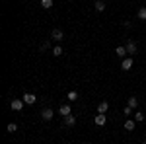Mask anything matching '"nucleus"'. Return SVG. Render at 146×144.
I'll return each instance as SVG.
<instances>
[{
	"label": "nucleus",
	"instance_id": "nucleus-4",
	"mask_svg": "<svg viewBox=\"0 0 146 144\" xmlns=\"http://www.w3.org/2000/svg\"><path fill=\"white\" fill-rule=\"evenodd\" d=\"M23 105H25V103H23V100H12V103H10V107L14 111H22Z\"/></svg>",
	"mask_w": 146,
	"mask_h": 144
},
{
	"label": "nucleus",
	"instance_id": "nucleus-15",
	"mask_svg": "<svg viewBox=\"0 0 146 144\" xmlns=\"http://www.w3.org/2000/svg\"><path fill=\"white\" fill-rule=\"evenodd\" d=\"M115 53H117L119 56H125V55H127V47H123V45H119V47L115 49Z\"/></svg>",
	"mask_w": 146,
	"mask_h": 144
},
{
	"label": "nucleus",
	"instance_id": "nucleus-19",
	"mask_svg": "<svg viewBox=\"0 0 146 144\" xmlns=\"http://www.w3.org/2000/svg\"><path fill=\"white\" fill-rule=\"evenodd\" d=\"M6 129H8V133H16V131H18V125H16V123H10Z\"/></svg>",
	"mask_w": 146,
	"mask_h": 144
},
{
	"label": "nucleus",
	"instance_id": "nucleus-16",
	"mask_svg": "<svg viewBox=\"0 0 146 144\" xmlns=\"http://www.w3.org/2000/svg\"><path fill=\"white\" fill-rule=\"evenodd\" d=\"M41 6H43L45 10H49V8H53V0H41Z\"/></svg>",
	"mask_w": 146,
	"mask_h": 144
},
{
	"label": "nucleus",
	"instance_id": "nucleus-21",
	"mask_svg": "<svg viewBox=\"0 0 146 144\" xmlns=\"http://www.w3.org/2000/svg\"><path fill=\"white\" fill-rule=\"evenodd\" d=\"M138 18H140V20H146V8H140V10H138Z\"/></svg>",
	"mask_w": 146,
	"mask_h": 144
},
{
	"label": "nucleus",
	"instance_id": "nucleus-7",
	"mask_svg": "<svg viewBox=\"0 0 146 144\" xmlns=\"http://www.w3.org/2000/svg\"><path fill=\"white\" fill-rule=\"evenodd\" d=\"M125 47H127V53H129V55H135V53H136V43H135V41H129Z\"/></svg>",
	"mask_w": 146,
	"mask_h": 144
},
{
	"label": "nucleus",
	"instance_id": "nucleus-18",
	"mask_svg": "<svg viewBox=\"0 0 146 144\" xmlns=\"http://www.w3.org/2000/svg\"><path fill=\"white\" fill-rule=\"evenodd\" d=\"M135 119H136V123H142V121H144V113H140V111H136Z\"/></svg>",
	"mask_w": 146,
	"mask_h": 144
},
{
	"label": "nucleus",
	"instance_id": "nucleus-11",
	"mask_svg": "<svg viewBox=\"0 0 146 144\" xmlns=\"http://www.w3.org/2000/svg\"><path fill=\"white\" fill-rule=\"evenodd\" d=\"M107 109H109V103L107 101H101L100 105H98V113H105Z\"/></svg>",
	"mask_w": 146,
	"mask_h": 144
},
{
	"label": "nucleus",
	"instance_id": "nucleus-20",
	"mask_svg": "<svg viewBox=\"0 0 146 144\" xmlns=\"http://www.w3.org/2000/svg\"><path fill=\"white\" fill-rule=\"evenodd\" d=\"M49 47H51V41H43V43H41V47H39V49H41V51H47V49H49Z\"/></svg>",
	"mask_w": 146,
	"mask_h": 144
},
{
	"label": "nucleus",
	"instance_id": "nucleus-22",
	"mask_svg": "<svg viewBox=\"0 0 146 144\" xmlns=\"http://www.w3.org/2000/svg\"><path fill=\"white\" fill-rule=\"evenodd\" d=\"M123 113H125V115H131V113H133V107H129V105H127V107L123 109Z\"/></svg>",
	"mask_w": 146,
	"mask_h": 144
},
{
	"label": "nucleus",
	"instance_id": "nucleus-3",
	"mask_svg": "<svg viewBox=\"0 0 146 144\" xmlns=\"http://www.w3.org/2000/svg\"><path fill=\"white\" fill-rule=\"evenodd\" d=\"M22 100H23V103H27V105H33L35 101H37V98H35V94H27V92H25Z\"/></svg>",
	"mask_w": 146,
	"mask_h": 144
},
{
	"label": "nucleus",
	"instance_id": "nucleus-23",
	"mask_svg": "<svg viewBox=\"0 0 146 144\" xmlns=\"http://www.w3.org/2000/svg\"><path fill=\"white\" fill-rule=\"evenodd\" d=\"M144 144H146V138H144Z\"/></svg>",
	"mask_w": 146,
	"mask_h": 144
},
{
	"label": "nucleus",
	"instance_id": "nucleus-10",
	"mask_svg": "<svg viewBox=\"0 0 146 144\" xmlns=\"http://www.w3.org/2000/svg\"><path fill=\"white\" fill-rule=\"evenodd\" d=\"M94 8H96V12H105V2L103 0H96Z\"/></svg>",
	"mask_w": 146,
	"mask_h": 144
},
{
	"label": "nucleus",
	"instance_id": "nucleus-6",
	"mask_svg": "<svg viewBox=\"0 0 146 144\" xmlns=\"http://www.w3.org/2000/svg\"><path fill=\"white\" fill-rule=\"evenodd\" d=\"M51 37H53V41H60V39L64 37V33H62L60 29H53V31H51Z\"/></svg>",
	"mask_w": 146,
	"mask_h": 144
},
{
	"label": "nucleus",
	"instance_id": "nucleus-13",
	"mask_svg": "<svg viewBox=\"0 0 146 144\" xmlns=\"http://www.w3.org/2000/svg\"><path fill=\"white\" fill-rule=\"evenodd\" d=\"M125 131H135V119H129L125 123Z\"/></svg>",
	"mask_w": 146,
	"mask_h": 144
},
{
	"label": "nucleus",
	"instance_id": "nucleus-5",
	"mask_svg": "<svg viewBox=\"0 0 146 144\" xmlns=\"http://www.w3.org/2000/svg\"><path fill=\"white\" fill-rule=\"evenodd\" d=\"M58 115H62V117H68V115H70V103H64V105H60V107H58Z\"/></svg>",
	"mask_w": 146,
	"mask_h": 144
},
{
	"label": "nucleus",
	"instance_id": "nucleus-9",
	"mask_svg": "<svg viewBox=\"0 0 146 144\" xmlns=\"http://www.w3.org/2000/svg\"><path fill=\"white\" fill-rule=\"evenodd\" d=\"M105 121H107V119H105V113H98V117H96V125H98V127H103Z\"/></svg>",
	"mask_w": 146,
	"mask_h": 144
},
{
	"label": "nucleus",
	"instance_id": "nucleus-2",
	"mask_svg": "<svg viewBox=\"0 0 146 144\" xmlns=\"http://www.w3.org/2000/svg\"><path fill=\"white\" fill-rule=\"evenodd\" d=\"M133 62H135L133 56H125L123 60H121V68H123V70H131V68H133Z\"/></svg>",
	"mask_w": 146,
	"mask_h": 144
},
{
	"label": "nucleus",
	"instance_id": "nucleus-1",
	"mask_svg": "<svg viewBox=\"0 0 146 144\" xmlns=\"http://www.w3.org/2000/svg\"><path fill=\"white\" fill-rule=\"evenodd\" d=\"M53 117H55V111L51 109V107H45V109L41 111V119L43 121H51Z\"/></svg>",
	"mask_w": 146,
	"mask_h": 144
},
{
	"label": "nucleus",
	"instance_id": "nucleus-12",
	"mask_svg": "<svg viewBox=\"0 0 146 144\" xmlns=\"http://www.w3.org/2000/svg\"><path fill=\"white\" fill-rule=\"evenodd\" d=\"M127 105H129V107H133V109H136V105H138V100H136L135 96H133V98H129Z\"/></svg>",
	"mask_w": 146,
	"mask_h": 144
},
{
	"label": "nucleus",
	"instance_id": "nucleus-17",
	"mask_svg": "<svg viewBox=\"0 0 146 144\" xmlns=\"http://www.w3.org/2000/svg\"><path fill=\"white\" fill-rule=\"evenodd\" d=\"M53 55L55 56H62V47H60V45H56L55 49H53Z\"/></svg>",
	"mask_w": 146,
	"mask_h": 144
},
{
	"label": "nucleus",
	"instance_id": "nucleus-14",
	"mask_svg": "<svg viewBox=\"0 0 146 144\" xmlns=\"http://www.w3.org/2000/svg\"><path fill=\"white\" fill-rule=\"evenodd\" d=\"M66 98H68V101H76V100H78V92H74V90H72V92H68Z\"/></svg>",
	"mask_w": 146,
	"mask_h": 144
},
{
	"label": "nucleus",
	"instance_id": "nucleus-8",
	"mask_svg": "<svg viewBox=\"0 0 146 144\" xmlns=\"http://www.w3.org/2000/svg\"><path fill=\"white\" fill-rule=\"evenodd\" d=\"M64 125H66V127H74V125H76V117L70 113L68 117H64Z\"/></svg>",
	"mask_w": 146,
	"mask_h": 144
}]
</instances>
